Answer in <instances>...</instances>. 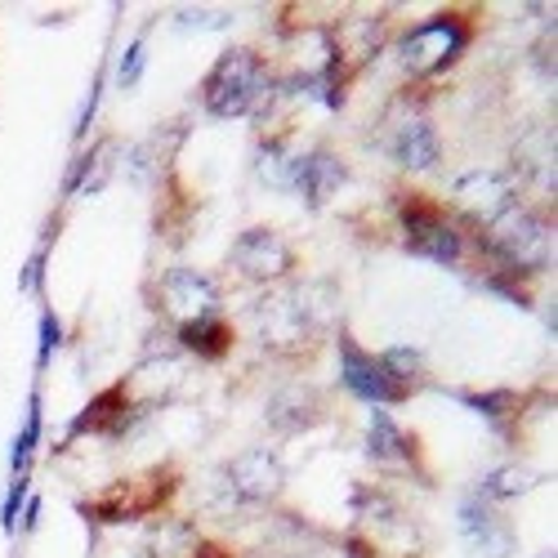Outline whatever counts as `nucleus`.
Returning <instances> with one entry per match:
<instances>
[{"label":"nucleus","mask_w":558,"mask_h":558,"mask_svg":"<svg viewBox=\"0 0 558 558\" xmlns=\"http://www.w3.org/2000/svg\"><path fill=\"white\" fill-rule=\"evenodd\" d=\"M327 287H291V291H272L264 295L251 317L259 327V344L277 349V353H291L300 344H308L322 327H327Z\"/></svg>","instance_id":"1"},{"label":"nucleus","mask_w":558,"mask_h":558,"mask_svg":"<svg viewBox=\"0 0 558 558\" xmlns=\"http://www.w3.org/2000/svg\"><path fill=\"white\" fill-rule=\"evenodd\" d=\"M287 483V470L282 460L264 447H251L242 456H232L223 470L215 474V505L223 514H238V509H259L268 505Z\"/></svg>","instance_id":"2"},{"label":"nucleus","mask_w":558,"mask_h":558,"mask_svg":"<svg viewBox=\"0 0 558 558\" xmlns=\"http://www.w3.org/2000/svg\"><path fill=\"white\" fill-rule=\"evenodd\" d=\"M264 89H268L264 63H259L251 50H228V54L210 68V76H206V85H202V104H206L210 117L228 121V117H246V112L264 99Z\"/></svg>","instance_id":"3"},{"label":"nucleus","mask_w":558,"mask_h":558,"mask_svg":"<svg viewBox=\"0 0 558 558\" xmlns=\"http://www.w3.org/2000/svg\"><path fill=\"white\" fill-rule=\"evenodd\" d=\"M487 246L509 264V268H545L549 255H554V238H549V228L545 219H536L532 210H519V206H509L492 219V232H487Z\"/></svg>","instance_id":"4"},{"label":"nucleus","mask_w":558,"mask_h":558,"mask_svg":"<svg viewBox=\"0 0 558 558\" xmlns=\"http://www.w3.org/2000/svg\"><path fill=\"white\" fill-rule=\"evenodd\" d=\"M340 380H344V389L353 398H362L371 407H389V402H402L407 398V389L380 366V357L362 353L349 336H340Z\"/></svg>","instance_id":"5"},{"label":"nucleus","mask_w":558,"mask_h":558,"mask_svg":"<svg viewBox=\"0 0 558 558\" xmlns=\"http://www.w3.org/2000/svg\"><path fill=\"white\" fill-rule=\"evenodd\" d=\"M161 308H166L170 317H179L183 327H193V322L215 317L219 291H215L210 277L197 272V268H170V272L161 277Z\"/></svg>","instance_id":"6"},{"label":"nucleus","mask_w":558,"mask_h":558,"mask_svg":"<svg viewBox=\"0 0 558 558\" xmlns=\"http://www.w3.org/2000/svg\"><path fill=\"white\" fill-rule=\"evenodd\" d=\"M464 45V27L456 19H434L425 27H415L407 40H402V63L407 72H438L442 63H451Z\"/></svg>","instance_id":"7"},{"label":"nucleus","mask_w":558,"mask_h":558,"mask_svg":"<svg viewBox=\"0 0 558 558\" xmlns=\"http://www.w3.org/2000/svg\"><path fill=\"white\" fill-rule=\"evenodd\" d=\"M232 264H238L255 282H277L291 268V246L277 238L272 228H246L238 242H232Z\"/></svg>","instance_id":"8"},{"label":"nucleus","mask_w":558,"mask_h":558,"mask_svg":"<svg viewBox=\"0 0 558 558\" xmlns=\"http://www.w3.org/2000/svg\"><path fill=\"white\" fill-rule=\"evenodd\" d=\"M402 219H407V251L411 255H425L434 264H456L460 259V238L434 210L415 206V210H402Z\"/></svg>","instance_id":"9"},{"label":"nucleus","mask_w":558,"mask_h":558,"mask_svg":"<svg viewBox=\"0 0 558 558\" xmlns=\"http://www.w3.org/2000/svg\"><path fill=\"white\" fill-rule=\"evenodd\" d=\"M460 532L478 545L483 558H509L514 554V532H509L487 509V500H478V496H470L460 505Z\"/></svg>","instance_id":"10"},{"label":"nucleus","mask_w":558,"mask_h":558,"mask_svg":"<svg viewBox=\"0 0 558 558\" xmlns=\"http://www.w3.org/2000/svg\"><path fill=\"white\" fill-rule=\"evenodd\" d=\"M456 197L464 210L496 219L500 210H509V179L500 170H470V174L456 179Z\"/></svg>","instance_id":"11"},{"label":"nucleus","mask_w":558,"mask_h":558,"mask_svg":"<svg viewBox=\"0 0 558 558\" xmlns=\"http://www.w3.org/2000/svg\"><path fill=\"white\" fill-rule=\"evenodd\" d=\"M322 415V398L308 389V385H291V389H277L268 398V425L277 434H300L308 429Z\"/></svg>","instance_id":"12"},{"label":"nucleus","mask_w":558,"mask_h":558,"mask_svg":"<svg viewBox=\"0 0 558 558\" xmlns=\"http://www.w3.org/2000/svg\"><path fill=\"white\" fill-rule=\"evenodd\" d=\"M344 183V161L331 157V153H308L300 157V183L295 193L308 202V206H322L327 197H336V189Z\"/></svg>","instance_id":"13"},{"label":"nucleus","mask_w":558,"mask_h":558,"mask_svg":"<svg viewBox=\"0 0 558 558\" xmlns=\"http://www.w3.org/2000/svg\"><path fill=\"white\" fill-rule=\"evenodd\" d=\"M393 161L407 170H429L438 161V134L429 121H402L393 130V144H389Z\"/></svg>","instance_id":"14"},{"label":"nucleus","mask_w":558,"mask_h":558,"mask_svg":"<svg viewBox=\"0 0 558 558\" xmlns=\"http://www.w3.org/2000/svg\"><path fill=\"white\" fill-rule=\"evenodd\" d=\"M536 483H541V474L532 470V464H500V470H492V474H483V483H478V500H514V496H527V492H536Z\"/></svg>","instance_id":"15"},{"label":"nucleus","mask_w":558,"mask_h":558,"mask_svg":"<svg viewBox=\"0 0 558 558\" xmlns=\"http://www.w3.org/2000/svg\"><path fill=\"white\" fill-rule=\"evenodd\" d=\"M255 174L277 193H295L300 183V157L287 148V144H264L259 148V161H255Z\"/></svg>","instance_id":"16"},{"label":"nucleus","mask_w":558,"mask_h":558,"mask_svg":"<svg viewBox=\"0 0 558 558\" xmlns=\"http://www.w3.org/2000/svg\"><path fill=\"white\" fill-rule=\"evenodd\" d=\"M366 456L380 460V464H393V460H407V438L398 434V425L389 421V411H371V434H366Z\"/></svg>","instance_id":"17"},{"label":"nucleus","mask_w":558,"mask_h":558,"mask_svg":"<svg viewBox=\"0 0 558 558\" xmlns=\"http://www.w3.org/2000/svg\"><path fill=\"white\" fill-rule=\"evenodd\" d=\"M108 170H112V144H99L89 157H81L76 166H72V179H68V193H99L104 189V179H108Z\"/></svg>","instance_id":"18"},{"label":"nucleus","mask_w":558,"mask_h":558,"mask_svg":"<svg viewBox=\"0 0 558 558\" xmlns=\"http://www.w3.org/2000/svg\"><path fill=\"white\" fill-rule=\"evenodd\" d=\"M197 536L189 523H157V532L148 536V558H193Z\"/></svg>","instance_id":"19"},{"label":"nucleus","mask_w":558,"mask_h":558,"mask_svg":"<svg viewBox=\"0 0 558 558\" xmlns=\"http://www.w3.org/2000/svg\"><path fill=\"white\" fill-rule=\"evenodd\" d=\"M228 327L219 317H206V322H193V327H183V344H189L193 353H202V357H219L223 349H228Z\"/></svg>","instance_id":"20"},{"label":"nucleus","mask_w":558,"mask_h":558,"mask_svg":"<svg viewBox=\"0 0 558 558\" xmlns=\"http://www.w3.org/2000/svg\"><path fill=\"white\" fill-rule=\"evenodd\" d=\"M36 438H40V398L32 393V398H27V425H23L19 442H14V470H19V474L27 470V460H32V451H36Z\"/></svg>","instance_id":"21"},{"label":"nucleus","mask_w":558,"mask_h":558,"mask_svg":"<svg viewBox=\"0 0 558 558\" xmlns=\"http://www.w3.org/2000/svg\"><path fill=\"white\" fill-rule=\"evenodd\" d=\"M380 366H385L389 376L407 389V376H421V371H425V357L415 353V349H389V353L380 357Z\"/></svg>","instance_id":"22"},{"label":"nucleus","mask_w":558,"mask_h":558,"mask_svg":"<svg viewBox=\"0 0 558 558\" xmlns=\"http://www.w3.org/2000/svg\"><path fill=\"white\" fill-rule=\"evenodd\" d=\"M174 23L179 27H197V32H215V27H232V10L193 5V10H174Z\"/></svg>","instance_id":"23"},{"label":"nucleus","mask_w":558,"mask_h":558,"mask_svg":"<svg viewBox=\"0 0 558 558\" xmlns=\"http://www.w3.org/2000/svg\"><path fill=\"white\" fill-rule=\"evenodd\" d=\"M138 72H144V40H130V50H125V59H121V68H117L121 89H130V85L138 81Z\"/></svg>","instance_id":"24"},{"label":"nucleus","mask_w":558,"mask_h":558,"mask_svg":"<svg viewBox=\"0 0 558 558\" xmlns=\"http://www.w3.org/2000/svg\"><path fill=\"white\" fill-rule=\"evenodd\" d=\"M460 402H470L478 415L496 421V415H505V407H509V393H460Z\"/></svg>","instance_id":"25"},{"label":"nucleus","mask_w":558,"mask_h":558,"mask_svg":"<svg viewBox=\"0 0 558 558\" xmlns=\"http://www.w3.org/2000/svg\"><path fill=\"white\" fill-rule=\"evenodd\" d=\"M59 336H63L59 317H54L50 308H45V313H40V362H45V357H50V353L59 349Z\"/></svg>","instance_id":"26"},{"label":"nucleus","mask_w":558,"mask_h":558,"mask_svg":"<svg viewBox=\"0 0 558 558\" xmlns=\"http://www.w3.org/2000/svg\"><path fill=\"white\" fill-rule=\"evenodd\" d=\"M23 496H27V478L19 474L10 496H5V509H0V519H5V532H14V519H19V509H23Z\"/></svg>","instance_id":"27"},{"label":"nucleus","mask_w":558,"mask_h":558,"mask_svg":"<svg viewBox=\"0 0 558 558\" xmlns=\"http://www.w3.org/2000/svg\"><path fill=\"white\" fill-rule=\"evenodd\" d=\"M193 558H223L219 549H202V554H193Z\"/></svg>","instance_id":"28"},{"label":"nucleus","mask_w":558,"mask_h":558,"mask_svg":"<svg viewBox=\"0 0 558 558\" xmlns=\"http://www.w3.org/2000/svg\"><path fill=\"white\" fill-rule=\"evenodd\" d=\"M541 558H554V554H541Z\"/></svg>","instance_id":"29"}]
</instances>
